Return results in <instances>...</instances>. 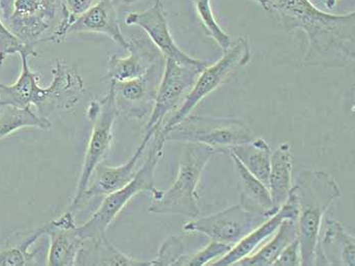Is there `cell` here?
Instances as JSON below:
<instances>
[{
  "label": "cell",
  "mask_w": 355,
  "mask_h": 266,
  "mask_svg": "<svg viewBox=\"0 0 355 266\" xmlns=\"http://www.w3.org/2000/svg\"><path fill=\"white\" fill-rule=\"evenodd\" d=\"M287 32L301 30L308 38L304 63L310 66L347 67L354 60L355 12L333 15L311 0H268Z\"/></svg>",
  "instance_id": "6da1fadb"
},
{
  "label": "cell",
  "mask_w": 355,
  "mask_h": 266,
  "mask_svg": "<svg viewBox=\"0 0 355 266\" xmlns=\"http://www.w3.org/2000/svg\"><path fill=\"white\" fill-rule=\"evenodd\" d=\"M295 187L300 205L297 228L301 265L314 266L324 216L340 198V187L324 170H304Z\"/></svg>",
  "instance_id": "7a4b0ae2"
},
{
  "label": "cell",
  "mask_w": 355,
  "mask_h": 266,
  "mask_svg": "<svg viewBox=\"0 0 355 266\" xmlns=\"http://www.w3.org/2000/svg\"><path fill=\"white\" fill-rule=\"evenodd\" d=\"M216 153L209 146L186 143L176 180L166 191L157 189L151 193L153 200L148 211L153 213H176L185 217H198L200 209L197 202L196 189L208 161Z\"/></svg>",
  "instance_id": "3957f363"
},
{
  "label": "cell",
  "mask_w": 355,
  "mask_h": 266,
  "mask_svg": "<svg viewBox=\"0 0 355 266\" xmlns=\"http://www.w3.org/2000/svg\"><path fill=\"white\" fill-rule=\"evenodd\" d=\"M150 143L148 158L137 170L133 180L122 189L105 196L104 200L94 215L85 223L76 227V231L85 241L105 236L110 225L113 223L114 220L135 196L141 193H153L157 191L155 169L163 157L166 141L159 133H155Z\"/></svg>",
  "instance_id": "277c9868"
},
{
  "label": "cell",
  "mask_w": 355,
  "mask_h": 266,
  "mask_svg": "<svg viewBox=\"0 0 355 266\" xmlns=\"http://www.w3.org/2000/svg\"><path fill=\"white\" fill-rule=\"evenodd\" d=\"M163 138L166 142L203 144L223 153L225 149L254 140L255 135L246 123L234 117L189 115Z\"/></svg>",
  "instance_id": "5b68a950"
},
{
  "label": "cell",
  "mask_w": 355,
  "mask_h": 266,
  "mask_svg": "<svg viewBox=\"0 0 355 266\" xmlns=\"http://www.w3.org/2000/svg\"><path fill=\"white\" fill-rule=\"evenodd\" d=\"M118 115L119 113L116 106L113 84L110 82L107 95L102 99L93 100L87 108V117L91 123L92 132L87 142L78 187L69 209L72 213H76L78 202L87 189L92 174L96 167L103 163L111 150L114 140L113 128Z\"/></svg>",
  "instance_id": "8992f818"
},
{
  "label": "cell",
  "mask_w": 355,
  "mask_h": 266,
  "mask_svg": "<svg viewBox=\"0 0 355 266\" xmlns=\"http://www.w3.org/2000/svg\"><path fill=\"white\" fill-rule=\"evenodd\" d=\"M251 60V47L245 37L232 42L229 49L212 65H207L199 74L196 82L184 98L181 106L173 113L172 117L163 126L159 134L162 137L173 126L191 113L192 111L208 95H211L219 86L227 82L236 69L246 66Z\"/></svg>",
  "instance_id": "52a82bcc"
},
{
  "label": "cell",
  "mask_w": 355,
  "mask_h": 266,
  "mask_svg": "<svg viewBox=\"0 0 355 266\" xmlns=\"http://www.w3.org/2000/svg\"><path fill=\"white\" fill-rule=\"evenodd\" d=\"M207 65L208 63L203 60L196 63H182L173 59H166L155 106L146 124L142 140L150 141L153 135L161 131L166 115L174 113L181 106L199 74Z\"/></svg>",
  "instance_id": "ba28073f"
},
{
  "label": "cell",
  "mask_w": 355,
  "mask_h": 266,
  "mask_svg": "<svg viewBox=\"0 0 355 266\" xmlns=\"http://www.w3.org/2000/svg\"><path fill=\"white\" fill-rule=\"evenodd\" d=\"M62 17L61 0H14L6 27L28 49L46 41L54 21Z\"/></svg>",
  "instance_id": "9c48e42d"
},
{
  "label": "cell",
  "mask_w": 355,
  "mask_h": 266,
  "mask_svg": "<svg viewBox=\"0 0 355 266\" xmlns=\"http://www.w3.org/2000/svg\"><path fill=\"white\" fill-rule=\"evenodd\" d=\"M270 217L245 210L240 205H234L225 210L193 219L183 226L189 233H200L214 241L234 246L250 232Z\"/></svg>",
  "instance_id": "30bf717a"
},
{
  "label": "cell",
  "mask_w": 355,
  "mask_h": 266,
  "mask_svg": "<svg viewBox=\"0 0 355 266\" xmlns=\"http://www.w3.org/2000/svg\"><path fill=\"white\" fill-rule=\"evenodd\" d=\"M164 61V58L157 61L139 77L110 82L113 84L118 113L127 121H140L150 115L163 76Z\"/></svg>",
  "instance_id": "8fae6325"
},
{
  "label": "cell",
  "mask_w": 355,
  "mask_h": 266,
  "mask_svg": "<svg viewBox=\"0 0 355 266\" xmlns=\"http://www.w3.org/2000/svg\"><path fill=\"white\" fill-rule=\"evenodd\" d=\"M85 93V82L78 69L65 61H56L52 69L51 84L46 87L45 97L36 108L38 115L50 121L54 113L76 108Z\"/></svg>",
  "instance_id": "7c38bea8"
},
{
  "label": "cell",
  "mask_w": 355,
  "mask_h": 266,
  "mask_svg": "<svg viewBox=\"0 0 355 266\" xmlns=\"http://www.w3.org/2000/svg\"><path fill=\"white\" fill-rule=\"evenodd\" d=\"M125 23L141 28L164 59H173L182 63H196L200 60L188 55L178 47L171 34L162 0H155V4L148 10L127 15Z\"/></svg>",
  "instance_id": "4fadbf2b"
},
{
  "label": "cell",
  "mask_w": 355,
  "mask_h": 266,
  "mask_svg": "<svg viewBox=\"0 0 355 266\" xmlns=\"http://www.w3.org/2000/svg\"><path fill=\"white\" fill-rule=\"evenodd\" d=\"M76 227V213L69 210L46 224V236L49 238L46 265H76L78 253L85 243Z\"/></svg>",
  "instance_id": "5bb4252c"
},
{
  "label": "cell",
  "mask_w": 355,
  "mask_h": 266,
  "mask_svg": "<svg viewBox=\"0 0 355 266\" xmlns=\"http://www.w3.org/2000/svg\"><path fill=\"white\" fill-rule=\"evenodd\" d=\"M150 141L142 140L133 156L124 164L119 167H108L98 164L92 174L87 189L78 202L76 211L85 206L87 202L96 196H106L118 189H122L131 182L137 174V167Z\"/></svg>",
  "instance_id": "9a60e30c"
},
{
  "label": "cell",
  "mask_w": 355,
  "mask_h": 266,
  "mask_svg": "<svg viewBox=\"0 0 355 266\" xmlns=\"http://www.w3.org/2000/svg\"><path fill=\"white\" fill-rule=\"evenodd\" d=\"M127 57H109L106 78L109 82H125L139 77L164 57L150 40L138 37L128 41Z\"/></svg>",
  "instance_id": "2e32d148"
},
{
  "label": "cell",
  "mask_w": 355,
  "mask_h": 266,
  "mask_svg": "<svg viewBox=\"0 0 355 266\" xmlns=\"http://www.w3.org/2000/svg\"><path fill=\"white\" fill-rule=\"evenodd\" d=\"M315 265L355 266V238L336 220L323 222Z\"/></svg>",
  "instance_id": "e0dca14e"
},
{
  "label": "cell",
  "mask_w": 355,
  "mask_h": 266,
  "mask_svg": "<svg viewBox=\"0 0 355 266\" xmlns=\"http://www.w3.org/2000/svg\"><path fill=\"white\" fill-rule=\"evenodd\" d=\"M70 34L105 35L124 49L128 48V41L120 27L116 6L111 0H101L76 17L67 28V37Z\"/></svg>",
  "instance_id": "ac0fdd59"
},
{
  "label": "cell",
  "mask_w": 355,
  "mask_h": 266,
  "mask_svg": "<svg viewBox=\"0 0 355 266\" xmlns=\"http://www.w3.org/2000/svg\"><path fill=\"white\" fill-rule=\"evenodd\" d=\"M225 155L232 159L234 165L240 200L239 205L245 210L261 213L267 217L275 215L278 210L274 206L268 187L255 178L236 157L230 153Z\"/></svg>",
  "instance_id": "d6986e66"
},
{
  "label": "cell",
  "mask_w": 355,
  "mask_h": 266,
  "mask_svg": "<svg viewBox=\"0 0 355 266\" xmlns=\"http://www.w3.org/2000/svg\"><path fill=\"white\" fill-rule=\"evenodd\" d=\"M21 71L17 82L12 85L0 86V106H19V108H38L45 97L46 88L39 84L38 74L31 69L27 53L19 54Z\"/></svg>",
  "instance_id": "ffe728a7"
},
{
  "label": "cell",
  "mask_w": 355,
  "mask_h": 266,
  "mask_svg": "<svg viewBox=\"0 0 355 266\" xmlns=\"http://www.w3.org/2000/svg\"><path fill=\"white\" fill-rule=\"evenodd\" d=\"M76 265L82 266H151L150 261L133 258L120 251L106 235L85 240L78 253Z\"/></svg>",
  "instance_id": "44dd1931"
},
{
  "label": "cell",
  "mask_w": 355,
  "mask_h": 266,
  "mask_svg": "<svg viewBox=\"0 0 355 266\" xmlns=\"http://www.w3.org/2000/svg\"><path fill=\"white\" fill-rule=\"evenodd\" d=\"M293 152L288 143H282L271 153L268 189L274 206L278 209L286 202L293 187Z\"/></svg>",
  "instance_id": "7402d4cb"
},
{
  "label": "cell",
  "mask_w": 355,
  "mask_h": 266,
  "mask_svg": "<svg viewBox=\"0 0 355 266\" xmlns=\"http://www.w3.org/2000/svg\"><path fill=\"white\" fill-rule=\"evenodd\" d=\"M227 153L236 157L255 178L268 187L271 150L264 139L255 138L223 151V154Z\"/></svg>",
  "instance_id": "603a6c76"
},
{
  "label": "cell",
  "mask_w": 355,
  "mask_h": 266,
  "mask_svg": "<svg viewBox=\"0 0 355 266\" xmlns=\"http://www.w3.org/2000/svg\"><path fill=\"white\" fill-rule=\"evenodd\" d=\"M282 221H284V220L282 219L280 213H276L272 217L263 222L257 228L254 229L252 232L246 235L241 241L234 244L229 252L225 253L223 256L216 259V261H212L208 265H234V263H238L239 260L244 258V257L249 256L252 253L255 252V250L259 247L265 240L268 239L271 235L274 234V232L277 230Z\"/></svg>",
  "instance_id": "cb8c5ba5"
},
{
  "label": "cell",
  "mask_w": 355,
  "mask_h": 266,
  "mask_svg": "<svg viewBox=\"0 0 355 266\" xmlns=\"http://www.w3.org/2000/svg\"><path fill=\"white\" fill-rule=\"evenodd\" d=\"M275 235L259 250L239 260L234 265L269 266L273 265L282 250L297 238V222L284 220L279 225Z\"/></svg>",
  "instance_id": "d4e9b609"
},
{
  "label": "cell",
  "mask_w": 355,
  "mask_h": 266,
  "mask_svg": "<svg viewBox=\"0 0 355 266\" xmlns=\"http://www.w3.org/2000/svg\"><path fill=\"white\" fill-rule=\"evenodd\" d=\"M24 128L48 131L51 128V122L43 119L32 108H19L10 104L0 106V140Z\"/></svg>",
  "instance_id": "484cf974"
},
{
  "label": "cell",
  "mask_w": 355,
  "mask_h": 266,
  "mask_svg": "<svg viewBox=\"0 0 355 266\" xmlns=\"http://www.w3.org/2000/svg\"><path fill=\"white\" fill-rule=\"evenodd\" d=\"M46 236V225L35 229L19 244L8 246L0 251V266H27L38 265L41 252L31 251V248Z\"/></svg>",
  "instance_id": "4316f807"
},
{
  "label": "cell",
  "mask_w": 355,
  "mask_h": 266,
  "mask_svg": "<svg viewBox=\"0 0 355 266\" xmlns=\"http://www.w3.org/2000/svg\"><path fill=\"white\" fill-rule=\"evenodd\" d=\"M191 1L194 6L195 12H197L205 28V34L218 44L223 50V53L227 51L232 44L231 38L216 21L212 12L211 1L210 0H191Z\"/></svg>",
  "instance_id": "83f0119b"
},
{
  "label": "cell",
  "mask_w": 355,
  "mask_h": 266,
  "mask_svg": "<svg viewBox=\"0 0 355 266\" xmlns=\"http://www.w3.org/2000/svg\"><path fill=\"white\" fill-rule=\"evenodd\" d=\"M98 1L101 0H61L62 2V17L52 34L50 35L48 41L53 43L62 42L67 38V30L70 23L76 17L93 8Z\"/></svg>",
  "instance_id": "f1b7e54d"
},
{
  "label": "cell",
  "mask_w": 355,
  "mask_h": 266,
  "mask_svg": "<svg viewBox=\"0 0 355 266\" xmlns=\"http://www.w3.org/2000/svg\"><path fill=\"white\" fill-rule=\"evenodd\" d=\"M232 246L229 244L214 241L207 244L202 249L194 254H184L178 261L176 266H202L209 265L212 261L220 258L221 256L230 251Z\"/></svg>",
  "instance_id": "f546056e"
},
{
  "label": "cell",
  "mask_w": 355,
  "mask_h": 266,
  "mask_svg": "<svg viewBox=\"0 0 355 266\" xmlns=\"http://www.w3.org/2000/svg\"><path fill=\"white\" fill-rule=\"evenodd\" d=\"M21 53H27L31 57L38 56L36 51L24 45L0 19V67L8 56Z\"/></svg>",
  "instance_id": "4dcf8cb0"
},
{
  "label": "cell",
  "mask_w": 355,
  "mask_h": 266,
  "mask_svg": "<svg viewBox=\"0 0 355 266\" xmlns=\"http://www.w3.org/2000/svg\"><path fill=\"white\" fill-rule=\"evenodd\" d=\"M184 255V244L177 236H170L162 244L157 257L150 261L151 266H176Z\"/></svg>",
  "instance_id": "1f68e13d"
},
{
  "label": "cell",
  "mask_w": 355,
  "mask_h": 266,
  "mask_svg": "<svg viewBox=\"0 0 355 266\" xmlns=\"http://www.w3.org/2000/svg\"><path fill=\"white\" fill-rule=\"evenodd\" d=\"M300 265H301V250H300L299 240L297 238L282 250L275 263H273V266Z\"/></svg>",
  "instance_id": "d6a6232c"
},
{
  "label": "cell",
  "mask_w": 355,
  "mask_h": 266,
  "mask_svg": "<svg viewBox=\"0 0 355 266\" xmlns=\"http://www.w3.org/2000/svg\"><path fill=\"white\" fill-rule=\"evenodd\" d=\"M278 213H280L282 219L289 220V221L297 222L299 218L300 205L299 198H297V193L295 191V187H291L288 196H287L286 202L280 206L278 209Z\"/></svg>",
  "instance_id": "836d02e7"
},
{
  "label": "cell",
  "mask_w": 355,
  "mask_h": 266,
  "mask_svg": "<svg viewBox=\"0 0 355 266\" xmlns=\"http://www.w3.org/2000/svg\"><path fill=\"white\" fill-rule=\"evenodd\" d=\"M12 3H14V0H0V12H1L4 21L8 19L12 12Z\"/></svg>",
  "instance_id": "e575fe53"
},
{
  "label": "cell",
  "mask_w": 355,
  "mask_h": 266,
  "mask_svg": "<svg viewBox=\"0 0 355 266\" xmlns=\"http://www.w3.org/2000/svg\"><path fill=\"white\" fill-rule=\"evenodd\" d=\"M254 1L257 2L258 4H260L263 8H264L266 12H271V6L269 3L268 0H254Z\"/></svg>",
  "instance_id": "d590c367"
},
{
  "label": "cell",
  "mask_w": 355,
  "mask_h": 266,
  "mask_svg": "<svg viewBox=\"0 0 355 266\" xmlns=\"http://www.w3.org/2000/svg\"><path fill=\"white\" fill-rule=\"evenodd\" d=\"M337 0H325L326 6L331 10V8H334L336 6Z\"/></svg>",
  "instance_id": "8d00e7d4"
},
{
  "label": "cell",
  "mask_w": 355,
  "mask_h": 266,
  "mask_svg": "<svg viewBox=\"0 0 355 266\" xmlns=\"http://www.w3.org/2000/svg\"><path fill=\"white\" fill-rule=\"evenodd\" d=\"M141 1V0H124L123 3L125 4H133L137 3V2Z\"/></svg>",
  "instance_id": "74e56055"
},
{
  "label": "cell",
  "mask_w": 355,
  "mask_h": 266,
  "mask_svg": "<svg viewBox=\"0 0 355 266\" xmlns=\"http://www.w3.org/2000/svg\"><path fill=\"white\" fill-rule=\"evenodd\" d=\"M112 2H113L115 6H118V4L120 3V2H123L124 0H111Z\"/></svg>",
  "instance_id": "f35d334b"
},
{
  "label": "cell",
  "mask_w": 355,
  "mask_h": 266,
  "mask_svg": "<svg viewBox=\"0 0 355 266\" xmlns=\"http://www.w3.org/2000/svg\"><path fill=\"white\" fill-rule=\"evenodd\" d=\"M1 84H2L1 82H0V86H1Z\"/></svg>",
  "instance_id": "ab89813d"
},
{
  "label": "cell",
  "mask_w": 355,
  "mask_h": 266,
  "mask_svg": "<svg viewBox=\"0 0 355 266\" xmlns=\"http://www.w3.org/2000/svg\"></svg>",
  "instance_id": "60d3db41"
}]
</instances>
